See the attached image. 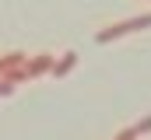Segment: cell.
<instances>
[{
  "instance_id": "6da1fadb",
  "label": "cell",
  "mask_w": 151,
  "mask_h": 140,
  "mask_svg": "<svg viewBox=\"0 0 151 140\" xmlns=\"http://www.w3.org/2000/svg\"><path fill=\"white\" fill-rule=\"evenodd\" d=\"M141 28H151V11L134 14V18H123V21H113V25H106V28H99V32H95V42L106 46V42H113V39L134 35V32H141Z\"/></svg>"
},
{
  "instance_id": "277c9868",
  "label": "cell",
  "mask_w": 151,
  "mask_h": 140,
  "mask_svg": "<svg viewBox=\"0 0 151 140\" xmlns=\"http://www.w3.org/2000/svg\"><path fill=\"white\" fill-rule=\"evenodd\" d=\"M74 67H77V53L67 49V53H60V60H56V67H53V77H67Z\"/></svg>"
},
{
  "instance_id": "7a4b0ae2",
  "label": "cell",
  "mask_w": 151,
  "mask_h": 140,
  "mask_svg": "<svg viewBox=\"0 0 151 140\" xmlns=\"http://www.w3.org/2000/svg\"><path fill=\"white\" fill-rule=\"evenodd\" d=\"M53 67H56V56H53V53H35V56H28V63H25V81L42 77V74H53Z\"/></svg>"
},
{
  "instance_id": "5b68a950",
  "label": "cell",
  "mask_w": 151,
  "mask_h": 140,
  "mask_svg": "<svg viewBox=\"0 0 151 140\" xmlns=\"http://www.w3.org/2000/svg\"><path fill=\"white\" fill-rule=\"evenodd\" d=\"M14 88H18V81H14V77H0V98L14 95Z\"/></svg>"
},
{
  "instance_id": "3957f363",
  "label": "cell",
  "mask_w": 151,
  "mask_h": 140,
  "mask_svg": "<svg viewBox=\"0 0 151 140\" xmlns=\"http://www.w3.org/2000/svg\"><path fill=\"white\" fill-rule=\"evenodd\" d=\"M144 133H151V116L137 119L134 126H123V130H119V133H116L113 140H137V137H144Z\"/></svg>"
}]
</instances>
